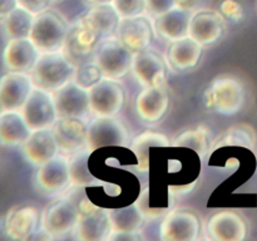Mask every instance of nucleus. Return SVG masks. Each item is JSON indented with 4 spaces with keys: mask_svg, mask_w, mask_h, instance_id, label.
<instances>
[{
    "mask_svg": "<svg viewBox=\"0 0 257 241\" xmlns=\"http://www.w3.org/2000/svg\"><path fill=\"white\" fill-rule=\"evenodd\" d=\"M77 72V67L65 57L63 52L43 53L32 70L35 88L47 92H55L70 82Z\"/></svg>",
    "mask_w": 257,
    "mask_h": 241,
    "instance_id": "nucleus-1",
    "label": "nucleus"
},
{
    "mask_svg": "<svg viewBox=\"0 0 257 241\" xmlns=\"http://www.w3.org/2000/svg\"><path fill=\"white\" fill-rule=\"evenodd\" d=\"M67 23L53 10H44L35 15L29 39L40 53H54L63 50L67 40Z\"/></svg>",
    "mask_w": 257,
    "mask_h": 241,
    "instance_id": "nucleus-2",
    "label": "nucleus"
},
{
    "mask_svg": "<svg viewBox=\"0 0 257 241\" xmlns=\"http://www.w3.org/2000/svg\"><path fill=\"white\" fill-rule=\"evenodd\" d=\"M207 105L223 115L236 114L245 103V89L240 80L232 77H218L206 90Z\"/></svg>",
    "mask_w": 257,
    "mask_h": 241,
    "instance_id": "nucleus-3",
    "label": "nucleus"
},
{
    "mask_svg": "<svg viewBox=\"0 0 257 241\" xmlns=\"http://www.w3.org/2000/svg\"><path fill=\"white\" fill-rule=\"evenodd\" d=\"M79 202L74 196H65L50 203L42 216L45 232L54 237H63L74 231L79 218Z\"/></svg>",
    "mask_w": 257,
    "mask_h": 241,
    "instance_id": "nucleus-4",
    "label": "nucleus"
},
{
    "mask_svg": "<svg viewBox=\"0 0 257 241\" xmlns=\"http://www.w3.org/2000/svg\"><path fill=\"white\" fill-rule=\"evenodd\" d=\"M109 210L93 205L87 197L79 202V218L74 232L83 241H100L112 233Z\"/></svg>",
    "mask_w": 257,
    "mask_h": 241,
    "instance_id": "nucleus-5",
    "label": "nucleus"
},
{
    "mask_svg": "<svg viewBox=\"0 0 257 241\" xmlns=\"http://www.w3.org/2000/svg\"><path fill=\"white\" fill-rule=\"evenodd\" d=\"M103 38L95 34L80 18L69 28L63 53L75 65L85 64L94 53H97Z\"/></svg>",
    "mask_w": 257,
    "mask_h": 241,
    "instance_id": "nucleus-6",
    "label": "nucleus"
},
{
    "mask_svg": "<svg viewBox=\"0 0 257 241\" xmlns=\"http://www.w3.org/2000/svg\"><path fill=\"white\" fill-rule=\"evenodd\" d=\"M133 52L119 40H105L95 53L94 63L99 67L103 77L119 79L132 70Z\"/></svg>",
    "mask_w": 257,
    "mask_h": 241,
    "instance_id": "nucleus-7",
    "label": "nucleus"
},
{
    "mask_svg": "<svg viewBox=\"0 0 257 241\" xmlns=\"http://www.w3.org/2000/svg\"><path fill=\"white\" fill-rule=\"evenodd\" d=\"M88 90L90 113L97 117H115L124 105V89L114 79H100Z\"/></svg>",
    "mask_w": 257,
    "mask_h": 241,
    "instance_id": "nucleus-8",
    "label": "nucleus"
},
{
    "mask_svg": "<svg viewBox=\"0 0 257 241\" xmlns=\"http://www.w3.org/2000/svg\"><path fill=\"white\" fill-rule=\"evenodd\" d=\"M70 183V162L65 155H57L49 162L40 166L35 175L37 188L45 196L59 195Z\"/></svg>",
    "mask_w": 257,
    "mask_h": 241,
    "instance_id": "nucleus-9",
    "label": "nucleus"
},
{
    "mask_svg": "<svg viewBox=\"0 0 257 241\" xmlns=\"http://www.w3.org/2000/svg\"><path fill=\"white\" fill-rule=\"evenodd\" d=\"M22 114L32 132L52 128L58 118L54 97L50 95V92L35 88L23 107Z\"/></svg>",
    "mask_w": 257,
    "mask_h": 241,
    "instance_id": "nucleus-10",
    "label": "nucleus"
},
{
    "mask_svg": "<svg viewBox=\"0 0 257 241\" xmlns=\"http://www.w3.org/2000/svg\"><path fill=\"white\" fill-rule=\"evenodd\" d=\"M128 143V132L114 117H97L88 126L87 150L94 152L108 146L124 147Z\"/></svg>",
    "mask_w": 257,
    "mask_h": 241,
    "instance_id": "nucleus-11",
    "label": "nucleus"
},
{
    "mask_svg": "<svg viewBox=\"0 0 257 241\" xmlns=\"http://www.w3.org/2000/svg\"><path fill=\"white\" fill-rule=\"evenodd\" d=\"M32 75L22 72H9L0 82V108L2 112L22 110L33 90Z\"/></svg>",
    "mask_w": 257,
    "mask_h": 241,
    "instance_id": "nucleus-12",
    "label": "nucleus"
},
{
    "mask_svg": "<svg viewBox=\"0 0 257 241\" xmlns=\"http://www.w3.org/2000/svg\"><path fill=\"white\" fill-rule=\"evenodd\" d=\"M201 223L197 216L187 210L171 211L160 225L163 241H193L198 237Z\"/></svg>",
    "mask_w": 257,
    "mask_h": 241,
    "instance_id": "nucleus-13",
    "label": "nucleus"
},
{
    "mask_svg": "<svg viewBox=\"0 0 257 241\" xmlns=\"http://www.w3.org/2000/svg\"><path fill=\"white\" fill-rule=\"evenodd\" d=\"M54 103L58 118H85L90 112L89 90L77 82H68L55 90Z\"/></svg>",
    "mask_w": 257,
    "mask_h": 241,
    "instance_id": "nucleus-14",
    "label": "nucleus"
},
{
    "mask_svg": "<svg viewBox=\"0 0 257 241\" xmlns=\"http://www.w3.org/2000/svg\"><path fill=\"white\" fill-rule=\"evenodd\" d=\"M62 155H75L87 147L88 127L80 118H58L52 127Z\"/></svg>",
    "mask_w": 257,
    "mask_h": 241,
    "instance_id": "nucleus-15",
    "label": "nucleus"
},
{
    "mask_svg": "<svg viewBox=\"0 0 257 241\" xmlns=\"http://www.w3.org/2000/svg\"><path fill=\"white\" fill-rule=\"evenodd\" d=\"M117 37L118 40L133 53L143 52L153 40L152 25L143 15L122 18L117 29Z\"/></svg>",
    "mask_w": 257,
    "mask_h": 241,
    "instance_id": "nucleus-16",
    "label": "nucleus"
},
{
    "mask_svg": "<svg viewBox=\"0 0 257 241\" xmlns=\"http://www.w3.org/2000/svg\"><path fill=\"white\" fill-rule=\"evenodd\" d=\"M206 232L213 241H242L246 237L247 226L237 212L223 210L208 220Z\"/></svg>",
    "mask_w": 257,
    "mask_h": 241,
    "instance_id": "nucleus-17",
    "label": "nucleus"
},
{
    "mask_svg": "<svg viewBox=\"0 0 257 241\" xmlns=\"http://www.w3.org/2000/svg\"><path fill=\"white\" fill-rule=\"evenodd\" d=\"M40 57V52L37 49L29 38L9 39L3 53V62L10 72H32Z\"/></svg>",
    "mask_w": 257,
    "mask_h": 241,
    "instance_id": "nucleus-18",
    "label": "nucleus"
},
{
    "mask_svg": "<svg viewBox=\"0 0 257 241\" xmlns=\"http://www.w3.org/2000/svg\"><path fill=\"white\" fill-rule=\"evenodd\" d=\"M58 151L59 148H58V143L53 135L52 128L33 131L23 147L25 160L30 165L38 166V167L54 158Z\"/></svg>",
    "mask_w": 257,
    "mask_h": 241,
    "instance_id": "nucleus-19",
    "label": "nucleus"
},
{
    "mask_svg": "<svg viewBox=\"0 0 257 241\" xmlns=\"http://www.w3.org/2000/svg\"><path fill=\"white\" fill-rule=\"evenodd\" d=\"M225 30V20L221 14L211 10H197L190 23V35L202 45L217 42Z\"/></svg>",
    "mask_w": 257,
    "mask_h": 241,
    "instance_id": "nucleus-20",
    "label": "nucleus"
},
{
    "mask_svg": "<svg viewBox=\"0 0 257 241\" xmlns=\"http://www.w3.org/2000/svg\"><path fill=\"white\" fill-rule=\"evenodd\" d=\"M168 105L170 98L163 85L145 88L136 98V110L138 117L148 123L158 122L166 114Z\"/></svg>",
    "mask_w": 257,
    "mask_h": 241,
    "instance_id": "nucleus-21",
    "label": "nucleus"
},
{
    "mask_svg": "<svg viewBox=\"0 0 257 241\" xmlns=\"http://www.w3.org/2000/svg\"><path fill=\"white\" fill-rule=\"evenodd\" d=\"M42 225V217L34 206H22L9 213L5 222V233L12 240L30 238Z\"/></svg>",
    "mask_w": 257,
    "mask_h": 241,
    "instance_id": "nucleus-22",
    "label": "nucleus"
},
{
    "mask_svg": "<svg viewBox=\"0 0 257 241\" xmlns=\"http://www.w3.org/2000/svg\"><path fill=\"white\" fill-rule=\"evenodd\" d=\"M132 73L142 87H158L165 83L166 65L157 54L143 50L135 55Z\"/></svg>",
    "mask_w": 257,
    "mask_h": 241,
    "instance_id": "nucleus-23",
    "label": "nucleus"
},
{
    "mask_svg": "<svg viewBox=\"0 0 257 241\" xmlns=\"http://www.w3.org/2000/svg\"><path fill=\"white\" fill-rule=\"evenodd\" d=\"M82 18L85 24L103 39L117 33L122 19L113 3L92 7Z\"/></svg>",
    "mask_w": 257,
    "mask_h": 241,
    "instance_id": "nucleus-24",
    "label": "nucleus"
},
{
    "mask_svg": "<svg viewBox=\"0 0 257 241\" xmlns=\"http://www.w3.org/2000/svg\"><path fill=\"white\" fill-rule=\"evenodd\" d=\"M202 55V44L188 35L172 42L168 48V60L171 67L177 72H186L198 64Z\"/></svg>",
    "mask_w": 257,
    "mask_h": 241,
    "instance_id": "nucleus-25",
    "label": "nucleus"
},
{
    "mask_svg": "<svg viewBox=\"0 0 257 241\" xmlns=\"http://www.w3.org/2000/svg\"><path fill=\"white\" fill-rule=\"evenodd\" d=\"M192 15V13L190 12L173 8L172 10L157 18L156 28L161 37L170 42H176V40L188 37Z\"/></svg>",
    "mask_w": 257,
    "mask_h": 241,
    "instance_id": "nucleus-26",
    "label": "nucleus"
},
{
    "mask_svg": "<svg viewBox=\"0 0 257 241\" xmlns=\"http://www.w3.org/2000/svg\"><path fill=\"white\" fill-rule=\"evenodd\" d=\"M29 126L25 122L22 113L2 112L0 115V141L4 146L22 145L29 138Z\"/></svg>",
    "mask_w": 257,
    "mask_h": 241,
    "instance_id": "nucleus-27",
    "label": "nucleus"
},
{
    "mask_svg": "<svg viewBox=\"0 0 257 241\" xmlns=\"http://www.w3.org/2000/svg\"><path fill=\"white\" fill-rule=\"evenodd\" d=\"M112 232H136L140 231L145 222V215L136 203L122 208L109 210Z\"/></svg>",
    "mask_w": 257,
    "mask_h": 241,
    "instance_id": "nucleus-28",
    "label": "nucleus"
},
{
    "mask_svg": "<svg viewBox=\"0 0 257 241\" xmlns=\"http://www.w3.org/2000/svg\"><path fill=\"white\" fill-rule=\"evenodd\" d=\"M4 30L9 39L29 38L30 30L35 20V14L28 12L24 8H15L5 18H2Z\"/></svg>",
    "mask_w": 257,
    "mask_h": 241,
    "instance_id": "nucleus-29",
    "label": "nucleus"
},
{
    "mask_svg": "<svg viewBox=\"0 0 257 241\" xmlns=\"http://www.w3.org/2000/svg\"><path fill=\"white\" fill-rule=\"evenodd\" d=\"M87 148L79 151L69 158L70 162V180L73 185L77 186H93L98 185L99 181L94 178L88 170V158L90 156Z\"/></svg>",
    "mask_w": 257,
    "mask_h": 241,
    "instance_id": "nucleus-30",
    "label": "nucleus"
},
{
    "mask_svg": "<svg viewBox=\"0 0 257 241\" xmlns=\"http://www.w3.org/2000/svg\"><path fill=\"white\" fill-rule=\"evenodd\" d=\"M170 143L167 142V138L162 135H157V133H143L142 136H138L135 141H133L131 148L133 152L137 155L138 160L141 162L145 163L146 167L148 165V148L150 146H168Z\"/></svg>",
    "mask_w": 257,
    "mask_h": 241,
    "instance_id": "nucleus-31",
    "label": "nucleus"
},
{
    "mask_svg": "<svg viewBox=\"0 0 257 241\" xmlns=\"http://www.w3.org/2000/svg\"><path fill=\"white\" fill-rule=\"evenodd\" d=\"M255 142L256 136L252 128L248 127V126H238V127L230 128L227 131V133L225 135L223 140L218 143L217 147L226 145H238L252 148Z\"/></svg>",
    "mask_w": 257,
    "mask_h": 241,
    "instance_id": "nucleus-32",
    "label": "nucleus"
},
{
    "mask_svg": "<svg viewBox=\"0 0 257 241\" xmlns=\"http://www.w3.org/2000/svg\"><path fill=\"white\" fill-rule=\"evenodd\" d=\"M102 77V72H100L99 67L95 63H93V64L85 63V64L80 65V68L78 69L77 74H75V78H77L75 82L82 85L83 88H85V89H89L92 85L99 82Z\"/></svg>",
    "mask_w": 257,
    "mask_h": 241,
    "instance_id": "nucleus-33",
    "label": "nucleus"
},
{
    "mask_svg": "<svg viewBox=\"0 0 257 241\" xmlns=\"http://www.w3.org/2000/svg\"><path fill=\"white\" fill-rule=\"evenodd\" d=\"M113 5L120 18H132L142 15L147 10L146 0H113Z\"/></svg>",
    "mask_w": 257,
    "mask_h": 241,
    "instance_id": "nucleus-34",
    "label": "nucleus"
},
{
    "mask_svg": "<svg viewBox=\"0 0 257 241\" xmlns=\"http://www.w3.org/2000/svg\"><path fill=\"white\" fill-rule=\"evenodd\" d=\"M146 2H147V12L156 18L176 8V0H146Z\"/></svg>",
    "mask_w": 257,
    "mask_h": 241,
    "instance_id": "nucleus-35",
    "label": "nucleus"
},
{
    "mask_svg": "<svg viewBox=\"0 0 257 241\" xmlns=\"http://www.w3.org/2000/svg\"><path fill=\"white\" fill-rule=\"evenodd\" d=\"M18 4L20 8H24L28 12L38 15L47 10L50 5V0H18Z\"/></svg>",
    "mask_w": 257,
    "mask_h": 241,
    "instance_id": "nucleus-36",
    "label": "nucleus"
},
{
    "mask_svg": "<svg viewBox=\"0 0 257 241\" xmlns=\"http://www.w3.org/2000/svg\"><path fill=\"white\" fill-rule=\"evenodd\" d=\"M221 12L227 18L237 20L242 15V8L236 0H225L221 4Z\"/></svg>",
    "mask_w": 257,
    "mask_h": 241,
    "instance_id": "nucleus-37",
    "label": "nucleus"
},
{
    "mask_svg": "<svg viewBox=\"0 0 257 241\" xmlns=\"http://www.w3.org/2000/svg\"><path fill=\"white\" fill-rule=\"evenodd\" d=\"M203 0H176V8L190 13H196L202 5Z\"/></svg>",
    "mask_w": 257,
    "mask_h": 241,
    "instance_id": "nucleus-38",
    "label": "nucleus"
},
{
    "mask_svg": "<svg viewBox=\"0 0 257 241\" xmlns=\"http://www.w3.org/2000/svg\"><path fill=\"white\" fill-rule=\"evenodd\" d=\"M18 7V0H0V17L5 18Z\"/></svg>",
    "mask_w": 257,
    "mask_h": 241,
    "instance_id": "nucleus-39",
    "label": "nucleus"
},
{
    "mask_svg": "<svg viewBox=\"0 0 257 241\" xmlns=\"http://www.w3.org/2000/svg\"><path fill=\"white\" fill-rule=\"evenodd\" d=\"M85 4L90 5V7H95V5H102V4H110L113 0H83Z\"/></svg>",
    "mask_w": 257,
    "mask_h": 241,
    "instance_id": "nucleus-40",
    "label": "nucleus"
},
{
    "mask_svg": "<svg viewBox=\"0 0 257 241\" xmlns=\"http://www.w3.org/2000/svg\"><path fill=\"white\" fill-rule=\"evenodd\" d=\"M252 180H257V168H256V173H255V176H253Z\"/></svg>",
    "mask_w": 257,
    "mask_h": 241,
    "instance_id": "nucleus-41",
    "label": "nucleus"
},
{
    "mask_svg": "<svg viewBox=\"0 0 257 241\" xmlns=\"http://www.w3.org/2000/svg\"><path fill=\"white\" fill-rule=\"evenodd\" d=\"M55 2H58V0H50V4H53V3H55Z\"/></svg>",
    "mask_w": 257,
    "mask_h": 241,
    "instance_id": "nucleus-42",
    "label": "nucleus"
}]
</instances>
